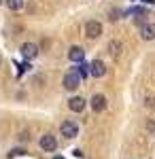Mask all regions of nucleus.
<instances>
[{"label": "nucleus", "mask_w": 155, "mask_h": 159, "mask_svg": "<svg viewBox=\"0 0 155 159\" xmlns=\"http://www.w3.org/2000/svg\"><path fill=\"white\" fill-rule=\"evenodd\" d=\"M55 159H64V157H55Z\"/></svg>", "instance_id": "19"}, {"label": "nucleus", "mask_w": 155, "mask_h": 159, "mask_svg": "<svg viewBox=\"0 0 155 159\" xmlns=\"http://www.w3.org/2000/svg\"><path fill=\"white\" fill-rule=\"evenodd\" d=\"M74 70H77V72H79V76H81V79H85V76H87V74H89V66H87V64H85V61H81V64H79V66H77V68H74Z\"/></svg>", "instance_id": "13"}, {"label": "nucleus", "mask_w": 155, "mask_h": 159, "mask_svg": "<svg viewBox=\"0 0 155 159\" xmlns=\"http://www.w3.org/2000/svg\"><path fill=\"white\" fill-rule=\"evenodd\" d=\"M68 57H70V61H77V64H81V61L85 60V51L81 49V47H72V49L68 51Z\"/></svg>", "instance_id": "10"}, {"label": "nucleus", "mask_w": 155, "mask_h": 159, "mask_svg": "<svg viewBox=\"0 0 155 159\" xmlns=\"http://www.w3.org/2000/svg\"><path fill=\"white\" fill-rule=\"evenodd\" d=\"M19 51H21V55H24L26 60H34L36 55H38V47H36L34 43H24Z\"/></svg>", "instance_id": "6"}, {"label": "nucleus", "mask_w": 155, "mask_h": 159, "mask_svg": "<svg viewBox=\"0 0 155 159\" xmlns=\"http://www.w3.org/2000/svg\"><path fill=\"white\" fill-rule=\"evenodd\" d=\"M2 2H4V0H0V4H2Z\"/></svg>", "instance_id": "20"}, {"label": "nucleus", "mask_w": 155, "mask_h": 159, "mask_svg": "<svg viewBox=\"0 0 155 159\" xmlns=\"http://www.w3.org/2000/svg\"><path fill=\"white\" fill-rule=\"evenodd\" d=\"M119 15H121V11H115V9H113V11H110V17H108V19H110V21H117V19H119Z\"/></svg>", "instance_id": "16"}, {"label": "nucleus", "mask_w": 155, "mask_h": 159, "mask_svg": "<svg viewBox=\"0 0 155 159\" xmlns=\"http://www.w3.org/2000/svg\"><path fill=\"white\" fill-rule=\"evenodd\" d=\"M4 4L11 9V11H19L24 7V0H4Z\"/></svg>", "instance_id": "12"}, {"label": "nucleus", "mask_w": 155, "mask_h": 159, "mask_svg": "<svg viewBox=\"0 0 155 159\" xmlns=\"http://www.w3.org/2000/svg\"><path fill=\"white\" fill-rule=\"evenodd\" d=\"M147 129H149L151 134H155V119H149V121H147Z\"/></svg>", "instance_id": "15"}, {"label": "nucleus", "mask_w": 155, "mask_h": 159, "mask_svg": "<svg viewBox=\"0 0 155 159\" xmlns=\"http://www.w3.org/2000/svg\"><path fill=\"white\" fill-rule=\"evenodd\" d=\"M89 74L96 76V79L104 76V74H106V66H104V61H102V60H94L92 64H89Z\"/></svg>", "instance_id": "5"}, {"label": "nucleus", "mask_w": 155, "mask_h": 159, "mask_svg": "<svg viewBox=\"0 0 155 159\" xmlns=\"http://www.w3.org/2000/svg\"><path fill=\"white\" fill-rule=\"evenodd\" d=\"M79 85H81V76H79L77 70H68L64 74V89L74 91V89H79Z\"/></svg>", "instance_id": "1"}, {"label": "nucleus", "mask_w": 155, "mask_h": 159, "mask_svg": "<svg viewBox=\"0 0 155 159\" xmlns=\"http://www.w3.org/2000/svg\"><path fill=\"white\" fill-rule=\"evenodd\" d=\"M85 34H87V38H98L100 34H102V24L100 21H96V19H92V21H87L85 24Z\"/></svg>", "instance_id": "3"}, {"label": "nucleus", "mask_w": 155, "mask_h": 159, "mask_svg": "<svg viewBox=\"0 0 155 159\" xmlns=\"http://www.w3.org/2000/svg\"><path fill=\"white\" fill-rule=\"evenodd\" d=\"M89 104H92V110H94V112H102V110L106 108V98H104L102 93H96Z\"/></svg>", "instance_id": "7"}, {"label": "nucleus", "mask_w": 155, "mask_h": 159, "mask_svg": "<svg viewBox=\"0 0 155 159\" xmlns=\"http://www.w3.org/2000/svg\"><path fill=\"white\" fill-rule=\"evenodd\" d=\"M60 132H62V136L64 138H77L79 136V127H77V123H72V121H64L60 125Z\"/></svg>", "instance_id": "4"}, {"label": "nucleus", "mask_w": 155, "mask_h": 159, "mask_svg": "<svg viewBox=\"0 0 155 159\" xmlns=\"http://www.w3.org/2000/svg\"><path fill=\"white\" fill-rule=\"evenodd\" d=\"M26 151L24 148H15V151H11V153H9V157H15V155H24Z\"/></svg>", "instance_id": "18"}, {"label": "nucleus", "mask_w": 155, "mask_h": 159, "mask_svg": "<svg viewBox=\"0 0 155 159\" xmlns=\"http://www.w3.org/2000/svg\"><path fill=\"white\" fill-rule=\"evenodd\" d=\"M144 106L147 108H155V98H147L144 100Z\"/></svg>", "instance_id": "17"}, {"label": "nucleus", "mask_w": 155, "mask_h": 159, "mask_svg": "<svg viewBox=\"0 0 155 159\" xmlns=\"http://www.w3.org/2000/svg\"><path fill=\"white\" fill-rule=\"evenodd\" d=\"M85 106H87V102H85L83 98H79V96H74V98L68 100V108H70L72 112H83Z\"/></svg>", "instance_id": "8"}, {"label": "nucleus", "mask_w": 155, "mask_h": 159, "mask_svg": "<svg viewBox=\"0 0 155 159\" xmlns=\"http://www.w3.org/2000/svg\"><path fill=\"white\" fill-rule=\"evenodd\" d=\"M140 36H143V40H153L155 38V24H144L140 28Z\"/></svg>", "instance_id": "9"}, {"label": "nucleus", "mask_w": 155, "mask_h": 159, "mask_svg": "<svg viewBox=\"0 0 155 159\" xmlns=\"http://www.w3.org/2000/svg\"><path fill=\"white\" fill-rule=\"evenodd\" d=\"M144 17H147V13H140L138 17H134V24L136 25H144Z\"/></svg>", "instance_id": "14"}, {"label": "nucleus", "mask_w": 155, "mask_h": 159, "mask_svg": "<svg viewBox=\"0 0 155 159\" xmlns=\"http://www.w3.org/2000/svg\"><path fill=\"white\" fill-rule=\"evenodd\" d=\"M40 148L43 151H47V153H53L55 148H58V140H55V136L53 134H45V136H40Z\"/></svg>", "instance_id": "2"}, {"label": "nucleus", "mask_w": 155, "mask_h": 159, "mask_svg": "<svg viewBox=\"0 0 155 159\" xmlns=\"http://www.w3.org/2000/svg\"><path fill=\"white\" fill-rule=\"evenodd\" d=\"M106 49H108V53H110V55H115V57H117V55L121 53V49H123V45H121L119 40H110Z\"/></svg>", "instance_id": "11"}]
</instances>
